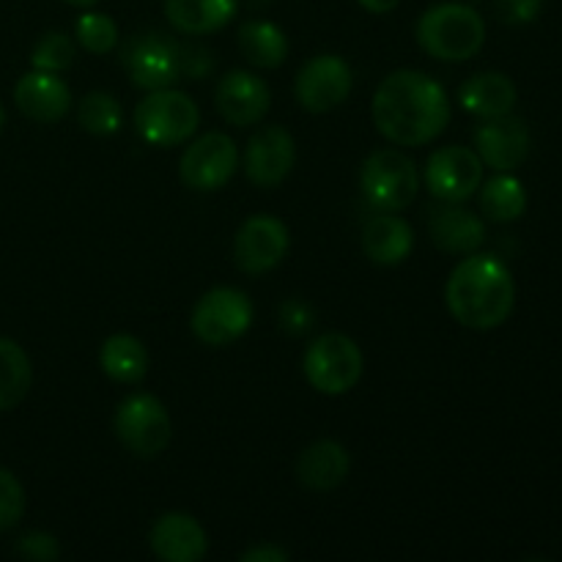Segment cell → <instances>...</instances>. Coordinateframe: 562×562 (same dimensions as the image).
Returning <instances> with one entry per match:
<instances>
[{"label": "cell", "mask_w": 562, "mask_h": 562, "mask_svg": "<svg viewBox=\"0 0 562 562\" xmlns=\"http://www.w3.org/2000/svg\"><path fill=\"white\" fill-rule=\"evenodd\" d=\"M373 124L395 146H426L450 124L448 91L434 77L398 69L373 93Z\"/></svg>", "instance_id": "obj_1"}, {"label": "cell", "mask_w": 562, "mask_h": 562, "mask_svg": "<svg viewBox=\"0 0 562 562\" xmlns=\"http://www.w3.org/2000/svg\"><path fill=\"white\" fill-rule=\"evenodd\" d=\"M448 311L461 327L497 329L508 322L516 305V283L510 269L492 252H470L456 263L445 285Z\"/></svg>", "instance_id": "obj_2"}, {"label": "cell", "mask_w": 562, "mask_h": 562, "mask_svg": "<svg viewBox=\"0 0 562 562\" xmlns=\"http://www.w3.org/2000/svg\"><path fill=\"white\" fill-rule=\"evenodd\" d=\"M417 42L431 58L461 64L481 53L486 42V22L467 3H437L423 11L417 22Z\"/></svg>", "instance_id": "obj_3"}, {"label": "cell", "mask_w": 562, "mask_h": 562, "mask_svg": "<svg viewBox=\"0 0 562 562\" xmlns=\"http://www.w3.org/2000/svg\"><path fill=\"white\" fill-rule=\"evenodd\" d=\"M135 130L143 143L157 148H170L187 143L195 135L198 124H201V110L192 102L187 93L170 88H157L148 91L146 97L137 102Z\"/></svg>", "instance_id": "obj_4"}, {"label": "cell", "mask_w": 562, "mask_h": 562, "mask_svg": "<svg viewBox=\"0 0 562 562\" xmlns=\"http://www.w3.org/2000/svg\"><path fill=\"white\" fill-rule=\"evenodd\" d=\"M362 351L349 335L324 333L313 340L302 357V371L313 390L324 395H344L362 379Z\"/></svg>", "instance_id": "obj_5"}, {"label": "cell", "mask_w": 562, "mask_h": 562, "mask_svg": "<svg viewBox=\"0 0 562 562\" xmlns=\"http://www.w3.org/2000/svg\"><path fill=\"white\" fill-rule=\"evenodd\" d=\"M115 437L137 459H157L173 439V423L162 401L151 393H135L115 409Z\"/></svg>", "instance_id": "obj_6"}, {"label": "cell", "mask_w": 562, "mask_h": 562, "mask_svg": "<svg viewBox=\"0 0 562 562\" xmlns=\"http://www.w3.org/2000/svg\"><path fill=\"white\" fill-rule=\"evenodd\" d=\"M420 187L417 165L398 148H379L362 162L360 190L379 212H401L409 206Z\"/></svg>", "instance_id": "obj_7"}, {"label": "cell", "mask_w": 562, "mask_h": 562, "mask_svg": "<svg viewBox=\"0 0 562 562\" xmlns=\"http://www.w3.org/2000/svg\"><path fill=\"white\" fill-rule=\"evenodd\" d=\"M252 324V302L245 291L220 285V289L206 291L195 302L190 316V327L201 344L231 346L250 329Z\"/></svg>", "instance_id": "obj_8"}, {"label": "cell", "mask_w": 562, "mask_h": 562, "mask_svg": "<svg viewBox=\"0 0 562 562\" xmlns=\"http://www.w3.org/2000/svg\"><path fill=\"white\" fill-rule=\"evenodd\" d=\"M179 47L181 42L170 38L168 33H135L121 49V66L137 88L146 91L170 88L181 80Z\"/></svg>", "instance_id": "obj_9"}, {"label": "cell", "mask_w": 562, "mask_h": 562, "mask_svg": "<svg viewBox=\"0 0 562 562\" xmlns=\"http://www.w3.org/2000/svg\"><path fill=\"white\" fill-rule=\"evenodd\" d=\"M239 168L236 143L225 132H206L184 148L179 162L181 184L195 192L223 190Z\"/></svg>", "instance_id": "obj_10"}, {"label": "cell", "mask_w": 562, "mask_h": 562, "mask_svg": "<svg viewBox=\"0 0 562 562\" xmlns=\"http://www.w3.org/2000/svg\"><path fill=\"white\" fill-rule=\"evenodd\" d=\"M423 179L437 201L464 203L481 190L483 159L477 157L475 148L442 146L428 157Z\"/></svg>", "instance_id": "obj_11"}, {"label": "cell", "mask_w": 562, "mask_h": 562, "mask_svg": "<svg viewBox=\"0 0 562 562\" xmlns=\"http://www.w3.org/2000/svg\"><path fill=\"white\" fill-rule=\"evenodd\" d=\"M355 77L340 55H316L300 69L294 97L307 113H329L349 99Z\"/></svg>", "instance_id": "obj_12"}, {"label": "cell", "mask_w": 562, "mask_h": 562, "mask_svg": "<svg viewBox=\"0 0 562 562\" xmlns=\"http://www.w3.org/2000/svg\"><path fill=\"white\" fill-rule=\"evenodd\" d=\"M289 252V228L272 214L245 220L234 239V263L245 274H267Z\"/></svg>", "instance_id": "obj_13"}, {"label": "cell", "mask_w": 562, "mask_h": 562, "mask_svg": "<svg viewBox=\"0 0 562 562\" xmlns=\"http://www.w3.org/2000/svg\"><path fill=\"white\" fill-rule=\"evenodd\" d=\"M296 165V143L283 126H263L250 137L245 151V173L256 187H278Z\"/></svg>", "instance_id": "obj_14"}, {"label": "cell", "mask_w": 562, "mask_h": 562, "mask_svg": "<svg viewBox=\"0 0 562 562\" xmlns=\"http://www.w3.org/2000/svg\"><path fill=\"white\" fill-rule=\"evenodd\" d=\"M475 151L497 173H510L530 154V130L521 119L505 113L497 119H483L475 130Z\"/></svg>", "instance_id": "obj_15"}, {"label": "cell", "mask_w": 562, "mask_h": 562, "mask_svg": "<svg viewBox=\"0 0 562 562\" xmlns=\"http://www.w3.org/2000/svg\"><path fill=\"white\" fill-rule=\"evenodd\" d=\"M214 104H217L220 115L234 126H252L269 113L272 104V93L269 86L256 77L252 71H228L223 80L217 82L214 91Z\"/></svg>", "instance_id": "obj_16"}, {"label": "cell", "mask_w": 562, "mask_h": 562, "mask_svg": "<svg viewBox=\"0 0 562 562\" xmlns=\"http://www.w3.org/2000/svg\"><path fill=\"white\" fill-rule=\"evenodd\" d=\"M148 547L165 562H201L209 552V536L195 516L170 510L154 521Z\"/></svg>", "instance_id": "obj_17"}, {"label": "cell", "mask_w": 562, "mask_h": 562, "mask_svg": "<svg viewBox=\"0 0 562 562\" xmlns=\"http://www.w3.org/2000/svg\"><path fill=\"white\" fill-rule=\"evenodd\" d=\"M14 102L25 119L36 124H55L71 108V91L53 71H27L16 80Z\"/></svg>", "instance_id": "obj_18"}, {"label": "cell", "mask_w": 562, "mask_h": 562, "mask_svg": "<svg viewBox=\"0 0 562 562\" xmlns=\"http://www.w3.org/2000/svg\"><path fill=\"white\" fill-rule=\"evenodd\" d=\"M428 234L442 252L470 256L486 241V225L475 212L464 209L461 203H445L431 209L428 217Z\"/></svg>", "instance_id": "obj_19"}, {"label": "cell", "mask_w": 562, "mask_h": 562, "mask_svg": "<svg viewBox=\"0 0 562 562\" xmlns=\"http://www.w3.org/2000/svg\"><path fill=\"white\" fill-rule=\"evenodd\" d=\"M349 450L335 439H318L302 450L296 461V477L311 492H333L349 477Z\"/></svg>", "instance_id": "obj_20"}, {"label": "cell", "mask_w": 562, "mask_h": 562, "mask_svg": "<svg viewBox=\"0 0 562 562\" xmlns=\"http://www.w3.org/2000/svg\"><path fill=\"white\" fill-rule=\"evenodd\" d=\"M415 247V234L404 217L393 212H382L362 231V250L379 267H395L406 261Z\"/></svg>", "instance_id": "obj_21"}, {"label": "cell", "mask_w": 562, "mask_h": 562, "mask_svg": "<svg viewBox=\"0 0 562 562\" xmlns=\"http://www.w3.org/2000/svg\"><path fill=\"white\" fill-rule=\"evenodd\" d=\"M239 0H165V16L184 36H206L236 16Z\"/></svg>", "instance_id": "obj_22"}, {"label": "cell", "mask_w": 562, "mask_h": 562, "mask_svg": "<svg viewBox=\"0 0 562 562\" xmlns=\"http://www.w3.org/2000/svg\"><path fill=\"white\" fill-rule=\"evenodd\" d=\"M459 102L467 113L477 115V119H497V115L514 110L516 86L508 75L481 71L459 88Z\"/></svg>", "instance_id": "obj_23"}, {"label": "cell", "mask_w": 562, "mask_h": 562, "mask_svg": "<svg viewBox=\"0 0 562 562\" xmlns=\"http://www.w3.org/2000/svg\"><path fill=\"white\" fill-rule=\"evenodd\" d=\"M99 368L108 373L113 382L137 384L148 373V349L140 338L126 333L110 335L99 349Z\"/></svg>", "instance_id": "obj_24"}, {"label": "cell", "mask_w": 562, "mask_h": 562, "mask_svg": "<svg viewBox=\"0 0 562 562\" xmlns=\"http://www.w3.org/2000/svg\"><path fill=\"white\" fill-rule=\"evenodd\" d=\"M239 53L258 69H278L289 58V38L283 27L269 20H250L239 27Z\"/></svg>", "instance_id": "obj_25"}, {"label": "cell", "mask_w": 562, "mask_h": 562, "mask_svg": "<svg viewBox=\"0 0 562 562\" xmlns=\"http://www.w3.org/2000/svg\"><path fill=\"white\" fill-rule=\"evenodd\" d=\"M33 384L31 357L16 340L0 338V412H9L25 401Z\"/></svg>", "instance_id": "obj_26"}, {"label": "cell", "mask_w": 562, "mask_h": 562, "mask_svg": "<svg viewBox=\"0 0 562 562\" xmlns=\"http://www.w3.org/2000/svg\"><path fill=\"white\" fill-rule=\"evenodd\" d=\"M527 192L519 179L508 173H497L481 190V212L492 223H514L525 214Z\"/></svg>", "instance_id": "obj_27"}, {"label": "cell", "mask_w": 562, "mask_h": 562, "mask_svg": "<svg viewBox=\"0 0 562 562\" xmlns=\"http://www.w3.org/2000/svg\"><path fill=\"white\" fill-rule=\"evenodd\" d=\"M77 121L91 135L108 137L121 130V124H124V110H121V102L113 93L91 91L82 97L80 110H77Z\"/></svg>", "instance_id": "obj_28"}, {"label": "cell", "mask_w": 562, "mask_h": 562, "mask_svg": "<svg viewBox=\"0 0 562 562\" xmlns=\"http://www.w3.org/2000/svg\"><path fill=\"white\" fill-rule=\"evenodd\" d=\"M75 36L86 53L108 55L119 44V25H115L113 16L102 14V11H86V14L77 16Z\"/></svg>", "instance_id": "obj_29"}, {"label": "cell", "mask_w": 562, "mask_h": 562, "mask_svg": "<svg viewBox=\"0 0 562 562\" xmlns=\"http://www.w3.org/2000/svg\"><path fill=\"white\" fill-rule=\"evenodd\" d=\"M75 42H71L66 33L49 31L44 33L36 42L31 53V66L38 71H53V75H60V71L69 69L75 64Z\"/></svg>", "instance_id": "obj_30"}, {"label": "cell", "mask_w": 562, "mask_h": 562, "mask_svg": "<svg viewBox=\"0 0 562 562\" xmlns=\"http://www.w3.org/2000/svg\"><path fill=\"white\" fill-rule=\"evenodd\" d=\"M22 516H25V488L14 472L0 467V532L20 525Z\"/></svg>", "instance_id": "obj_31"}, {"label": "cell", "mask_w": 562, "mask_h": 562, "mask_svg": "<svg viewBox=\"0 0 562 562\" xmlns=\"http://www.w3.org/2000/svg\"><path fill=\"white\" fill-rule=\"evenodd\" d=\"M14 552L25 560H38V562H49L60 558V547L58 538L49 536V532H25V536L16 541Z\"/></svg>", "instance_id": "obj_32"}, {"label": "cell", "mask_w": 562, "mask_h": 562, "mask_svg": "<svg viewBox=\"0 0 562 562\" xmlns=\"http://www.w3.org/2000/svg\"><path fill=\"white\" fill-rule=\"evenodd\" d=\"M543 0H494V11L505 25H530L538 20Z\"/></svg>", "instance_id": "obj_33"}, {"label": "cell", "mask_w": 562, "mask_h": 562, "mask_svg": "<svg viewBox=\"0 0 562 562\" xmlns=\"http://www.w3.org/2000/svg\"><path fill=\"white\" fill-rule=\"evenodd\" d=\"M181 58V77H192V80H201L212 71V53L201 44H181L179 47Z\"/></svg>", "instance_id": "obj_34"}, {"label": "cell", "mask_w": 562, "mask_h": 562, "mask_svg": "<svg viewBox=\"0 0 562 562\" xmlns=\"http://www.w3.org/2000/svg\"><path fill=\"white\" fill-rule=\"evenodd\" d=\"M280 324L291 335H302L313 327V311L302 300H289L280 305Z\"/></svg>", "instance_id": "obj_35"}, {"label": "cell", "mask_w": 562, "mask_h": 562, "mask_svg": "<svg viewBox=\"0 0 562 562\" xmlns=\"http://www.w3.org/2000/svg\"><path fill=\"white\" fill-rule=\"evenodd\" d=\"M291 554L278 543H258L241 552V562H289Z\"/></svg>", "instance_id": "obj_36"}, {"label": "cell", "mask_w": 562, "mask_h": 562, "mask_svg": "<svg viewBox=\"0 0 562 562\" xmlns=\"http://www.w3.org/2000/svg\"><path fill=\"white\" fill-rule=\"evenodd\" d=\"M357 3L371 11V14H390V11L398 9L401 0H357Z\"/></svg>", "instance_id": "obj_37"}, {"label": "cell", "mask_w": 562, "mask_h": 562, "mask_svg": "<svg viewBox=\"0 0 562 562\" xmlns=\"http://www.w3.org/2000/svg\"><path fill=\"white\" fill-rule=\"evenodd\" d=\"M66 3H69V5H82V9H86V5L99 3V0H66Z\"/></svg>", "instance_id": "obj_38"}, {"label": "cell", "mask_w": 562, "mask_h": 562, "mask_svg": "<svg viewBox=\"0 0 562 562\" xmlns=\"http://www.w3.org/2000/svg\"><path fill=\"white\" fill-rule=\"evenodd\" d=\"M5 126V110H3V104H0V130H3Z\"/></svg>", "instance_id": "obj_39"}]
</instances>
